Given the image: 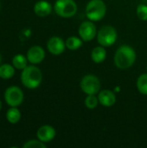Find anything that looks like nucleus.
Wrapping results in <instances>:
<instances>
[{"mask_svg": "<svg viewBox=\"0 0 147 148\" xmlns=\"http://www.w3.org/2000/svg\"><path fill=\"white\" fill-rule=\"evenodd\" d=\"M136 52L129 45H121L114 55V64L118 69L131 68L136 61Z\"/></svg>", "mask_w": 147, "mask_h": 148, "instance_id": "obj_1", "label": "nucleus"}, {"mask_svg": "<svg viewBox=\"0 0 147 148\" xmlns=\"http://www.w3.org/2000/svg\"><path fill=\"white\" fill-rule=\"evenodd\" d=\"M21 81L24 87L29 89L38 88L42 81V74L39 68L34 65H29L23 69Z\"/></svg>", "mask_w": 147, "mask_h": 148, "instance_id": "obj_2", "label": "nucleus"}, {"mask_svg": "<svg viewBox=\"0 0 147 148\" xmlns=\"http://www.w3.org/2000/svg\"><path fill=\"white\" fill-rule=\"evenodd\" d=\"M107 13V5L103 0H90L86 6V16L92 22L101 21Z\"/></svg>", "mask_w": 147, "mask_h": 148, "instance_id": "obj_3", "label": "nucleus"}, {"mask_svg": "<svg viewBox=\"0 0 147 148\" xmlns=\"http://www.w3.org/2000/svg\"><path fill=\"white\" fill-rule=\"evenodd\" d=\"M55 12L61 17L69 18L77 12V4L74 0H56L54 5Z\"/></svg>", "mask_w": 147, "mask_h": 148, "instance_id": "obj_4", "label": "nucleus"}, {"mask_svg": "<svg viewBox=\"0 0 147 148\" xmlns=\"http://www.w3.org/2000/svg\"><path fill=\"white\" fill-rule=\"evenodd\" d=\"M118 37L117 30L111 25H105L97 33V41L103 47H110L113 45Z\"/></svg>", "mask_w": 147, "mask_h": 148, "instance_id": "obj_5", "label": "nucleus"}, {"mask_svg": "<svg viewBox=\"0 0 147 148\" xmlns=\"http://www.w3.org/2000/svg\"><path fill=\"white\" fill-rule=\"evenodd\" d=\"M81 88L86 95H97L101 89V82L94 75H87L81 81Z\"/></svg>", "mask_w": 147, "mask_h": 148, "instance_id": "obj_6", "label": "nucleus"}, {"mask_svg": "<svg viewBox=\"0 0 147 148\" xmlns=\"http://www.w3.org/2000/svg\"><path fill=\"white\" fill-rule=\"evenodd\" d=\"M23 93L16 86L8 88L4 92V100L10 107H18L23 101Z\"/></svg>", "mask_w": 147, "mask_h": 148, "instance_id": "obj_7", "label": "nucleus"}, {"mask_svg": "<svg viewBox=\"0 0 147 148\" xmlns=\"http://www.w3.org/2000/svg\"><path fill=\"white\" fill-rule=\"evenodd\" d=\"M97 29L94 23L92 21H86L81 23L79 27V35L80 37L84 42L92 41L95 36H97Z\"/></svg>", "mask_w": 147, "mask_h": 148, "instance_id": "obj_8", "label": "nucleus"}, {"mask_svg": "<svg viewBox=\"0 0 147 148\" xmlns=\"http://www.w3.org/2000/svg\"><path fill=\"white\" fill-rule=\"evenodd\" d=\"M48 50L55 56H59L65 51L66 42L59 36H52L47 43Z\"/></svg>", "mask_w": 147, "mask_h": 148, "instance_id": "obj_9", "label": "nucleus"}, {"mask_svg": "<svg viewBox=\"0 0 147 148\" xmlns=\"http://www.w3.org/2000/svg\"><path fill=\"white\" fill-rule=\"evenodd\" d=\"M27 59L31 64H38L45 58V51L41 46H33L27 52Z\"/></svg>", "mask_w": 147, "mask_h": 148, "instance_id": "obj_10", "label": "nucleus"}, {"mask_svg": "<svg viewBox=\"0 0 147 148\" xmlns=\"http://www.w3.org/2000/svg\"><path fill=\"white\" fill-rule=\"evenodd\" d=\"M55 135H56V132L55 128L49 125H43L40 127L36 133V136L38 140H40L44 143H48L53 140Z\"/></svg>", "mask_w": 147, "mask_h": 148, "instance_id": "obj_11", "label": "nucleus"}, {"mask_svg": "<svg viewBox=\"0 0 147 148\" xmlns=\"http://www.w3.org/2000/svg\"><path fill=\"white\" fill-rule=\"evenodd\" d=\"M98 99H99V102L103 107H107V108L113 106L116 102L115 94L109 89H105L99 92Z\"/></svg>", "mask_w": 147, "mask_h": 148, "instance_id": "obj_12", "label": "nucleus"}, {"mask_svg": "<svg viewBox=\"0 0 147 148\" xmlns=\"http://www.w3.org/2000/svg\"><path fill=\"white\" fill-rule=\"evenodd\" d=\"M34 11L38 16L44 17L52 12V5L46 0H40L36 3L34 6Z\"/></svg>", "mask_w": 147, "mask_h": 148, "instance_id": "obj_13", "label": "nucleus"}, {"mask_svg": "<svg viewBox=\"0 0 147 148\" xmlns=\"http://www.w3.org/2000/svg\"><path fill=\"white\" fill-rule=\"evenodd\" d=\"M107 58V50L103 46L95 47L91 52V59L95 63H101Z\"/></svg>", "mask_w": 147, "mask_h": 148, "instance_id": "obj_14", "label": "nucleus"}, {"mask_svg": "<svg viewBox=\"0 0 147 148\" xmlns=\"http://www.w3.org/2000/svg\"><path fill=\"white\" fill-rule=\"evenodd\" d=\"M15 75V69L13 65L4 63L0 65V78L7 80L11 78Z\"/></svg>", "mask_w": 147, "mask_h": 148, "instance_id": "obj_15", "label": "nucleus"}, {"mask_svg": "<svg viewBox=\"0 0 147 148\" xmlns=\"http://www.w3.org/2000/svg\"><path fill=\"white\" fill-rule=\"evenodd\" d=\"M6 119L11 124L17 123L21 119V113L16 107H11L6 113Z\"/></svg>", "mask_w": 147, "mask_h": 148, "instance_id": "obj_16", "label": "nucleus"}, {"mask_svg": "<svg viewBox=\"0 0 147 148\" xmlns=\"http://www.w3.org/2000/svg\"><path fill=\"white\" fill-rule=\"evenodd\" d=\"M66 47L70 49V50H76L78 49H80L82 46V42L83 40L81 38H79L77 36H69L67 40H66Z\"/></svg>", "mask_w": 147, "mask_h": 148, "instance_id": "obj_17", "label": "nucleus"}, {"mask_svg": "<svg viewBox=\"0 0 147 148\" xmlns=\"http://www.w3.org/2000/svg\"><path fill=\"white\" fill-rule=\"evenodd\" d=\"M27 62L28 59L22 54H17L12 58V65L14 68L17 69H23L25 67H27Z\"/></svg>", "mask_w": 147, "mask_h": 148, "instance_id": "obj_18", "label": "nucleus"}, {"mask_svg": "<svg viewBox=\"0 0 147 148\" xmlns=\"http://www.w3.org/2000/svg\"><path fill=\"white\" fill-rule=\"evenodd\" d=\"M136 85L140 94L147 95V74H143L139 76Z\"/></svg>", "mask_w": 147, "mask_h": 148, "instance_id": "obj_19", "label": "nucleus"}, {"mask_svg": "<svg viewBox=\"0 0 147 148\" xmlns=\"http://www.w3.org/2000/svg\"><path fill=\"white\" fill-rule=\"evenodd\" d=\"M99 99L95 96V95H88L85 99V105L88 109H94L98 106Z\"/></svg>", "mask_w": 147, "mask_h": 148, "instance_id": "obj_20", "label": "nucleus"}, {"mask_svg": "<svg viewBox=\"0 0 147 148\" xmlns=\"http://www.w3.org/2000/svg\"><path fill=\"white\" fill-rule=\"evenodd\" d=\"M23 148H46V145L44 142L41 141L40 140H31L27 141L23 146Z\"/></svg>", "mask_w": 147, "mask_h": 148, "instance_id": "obj_21", "label": "nucleus"}, {"mask_svg": "<svg viewBox=\"0 0 147 148\" xmlns=\"http://www.w3.org/2000/svg\"><path fill=\"white\" fill-rule=\"evenodd\" d=\"M137 16L142 20V21H147V5L146 4H139L137 7Z\"/></svg>", "mask_w": 147, "mask_h": 148, "instance_id": "obj_22", "label": "nucleus"}, {"mask_svg": "<svg viewBox=\"0 0 147 148\" xmlns=\"http://www.w3.org/2000/svg\"><path fill=\"white\" fill-rule=\"evenodd\" d=\"M1 62H2V56L0 54V65H1Z\"/></svg>", "mask_w": 147, "mask_h": 148, "instance_id": "obj_23", "label": "nucleus"}, {"mask_svg": "<svg viewBox=\"0 0 147 148\" xmlns=\"http://www.w3.org/2000/svg\"><path fill=\"white\" fill-rule=\"evenodd\" d=\"M1 108H2V102H1V101H0V111H1Z\"/></svg>", "mask_w": 147, "mask_h": 148, "instance_id": "obj_24", "label": "nucleus"}, {"mask_svg": "<svg viewBox=\"0 0 147 148\" xmlns=\"http://www.w3.org/2000/svg\"><path fill=\"white\" fill-rule=\"evenodd\" d=\"M0 8H1V4H0Z\"/></svg>", "mask_w": 147, "mask_h": 148, "instance_id": "obj_25", "label": "nucleus"}, {"mask_svg": "<svg viewBox=\"0 0 147 148\" xmlns=\"http://www.w3.org/2000/svg\"><path fill=\"white\" fill-rule=\"evenodd\" d=\"M146 71H147V67H146Z\"/></svg>", "mask_w": 147, "mask_h": 148, "instance_id": "obj_26", "label": "nucleus"}]
</instances>
